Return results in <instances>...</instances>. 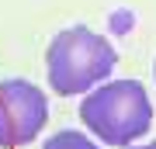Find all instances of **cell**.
<instances>
[{
    "label": "cell",
    "instance_id": "cell-1",
    "mask_svg": "<svg viewBox=\"0 0 156 149\" xmlns=\"http://www.w3.org/2000/svg\"><path fill=\"white\" fill-rule=\"evenodd\" d=\"M115 62H118L115 45L83 24L62 28L45 52V73L59 97H76L94 90L97 83L111 76Z\"/></svg>",
    "mask_w": 156,
    "mask_h": 149
},
{
    "label": "cell",
    "instance_id": "cell-2",
    "mask_svg": "<svg viewBox=\"0 0 156 149\" xmlns=\"http://www.w3.org/2000/svg\"><path fill=\"white\" fill-rule=\"evenodd\" d=\"M80 122L87 132L108 146H132L153 125V101L139 80H111L97 83L83 94Z\"/></svg>",
    "mask_w": 156,
    "mask_h": 149
},
{
    "label": "cell",
    "instance_id": "cell-3",
    "mask_svg": "<svg viewBox=\"0 0 156 149\" xmlns=\"http://www.w3.org/2000/svg\"><path fill=\"white\" fill-rule=\"evenodd\" d=\"M49 122V101L28 80L0 83V149L28 146Z\"/></svg>",
    "mask_w": 156,
    "mask_h": 149
},
{
    "label": "cell",
    "instance_id": "cell-4",
    "mask_svg": "<svg viewBox=\"0 0 156 149\" xmlns=\"http://www.w3.org/2000/svg\"><path fill=\"white\" fill-rule=\"evenodd\" d=\"M42 149H101L90 135L76 132V128H62V132H56L52 139H45Z\"/></svg>",
    "mask_w": 156,
    "mask_h": 149
},
{
    "label": "cell",
    "instance_id": "cell-5",
    "mask_svg": "<svg viewBox=\"0 0 156 149\" xmlns=\"http://www.w3.org/2000/svg\"><path fill=\"white\" fill-rule=\"evenodd\" d=\"M135 149H156V142H142V146H135Z\"/></svg>",
    "mask_w": 156,
    "mask_h": 149
},
{
    "label": "cell",
    "instance_id": "cell-6",
    "mask_svg": "<svg viewBox=\"0 0 156 149\" xmlns=\"http://www.w3.org/2000/svg\"><path fill=\"white\" fill-rule=\"evenodd\" d=\"M153 73H156V66H153Z\"/></svg>",
    "mask_w": 156,
    "mask_h": 149
}]
</instances>
